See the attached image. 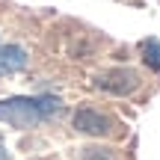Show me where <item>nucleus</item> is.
<instances>
[{
    "label": "nucleus",
    "mask_w": 160,
    "mask_h": 160,
    "mask_svg": "<svg viewBox=\"0 0 160 160\" xmlns=\"http://www.w3.org/2000/svg\"><path fill=\"white\" fill-rule=\"evenodd\" d=\"M62 110V101L57 95H15V98H3L0 101V122L12 128H36L39 122L53 119Z\"/></svg>",
    "instance_id": "1"
},
{
    "label": "nucleus",
    "mask_w": 160,
    "mask_h": 160,
    "mask_svg": "<svg viewBox=\"0 0 160 160\" xmlns=\"http://www.w3.org/2000/svg\"><path fill=\"white\" fill-rule=\"evenodd\" d=\"M95 86L101 92H110V95H131V92L139 86V74L133 68H113V71L98 74Z\"/></svg>",
    "instance_id": "2"
},
{
    "label": "nucleus",
    "mask_w": 160,
    "mask_h": 160,
    "mask_svg": "<svg viewBox=\"0 0 160 160\" xmlns=\"http://www.w3.org/2000/svg\"><path fill=\"white\" fill-rule=\"evenodd\" d=\"M74 128L80 133H89V137H107V133L113 131V122L104 113H98V110L83 107V110L74 113Z\"/></svg>",
    "instance_id": "3"
},
{
    "label": "nucleus",
    "mask_w": 160,
    "mask_h": 160,
    "mask_svg": "<svg viewBox=\"0 0 160 160\" xmlns=\"http://www.w3.org/2000/svg\"><path fill=\"white\" fill-rule=\"evenodd\" d=\"M27 65V51L21 45H3L0 48V74H12Z\"/></svg>",
    "instance_id": "4"
},
{
    "label": "nucleus",
    "mask_w": 160,
    "mask_h": 160,
    "mask_svg": "<svg viewBox=\"0 0 160 160\" xmlns=\"http://www.w3.org/2000/svg\"><path fill=\"white\" fill-rule=\"evenodd\" d=\"M142 59L151 71H160V42L157 39H145L142 42Z\"/></svg>",
    "instance_id": "5"
},
{
    "label": "nucleus",
    "mask_w": 160,
    "mask_h": 160,
    "mask_svg": "<svg viewBox=\"0 0 160 160\" xmlns=\"http://www.w3.org/2000/svg\"><path fill=\"white\" fill-rule=\"evenodd\" d=\"M0 160H12V157H9V151H6L3 145H0Z\"/></svg>",
    "instance_id": "6"
}]
</instances>
